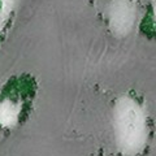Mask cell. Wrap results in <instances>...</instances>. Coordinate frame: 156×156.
Instances as JSON below:
<instances>
[{"instance_id": "obj_1", "label": "cell", "mask_w": 156, "mask_h": 156, "mask_svg": "<svg viewBox=\"0 0 156 156\" xmlns=\"http://www.w3.org/2000/svg\"><path fill=\"white\" fill-rule=\"evenodd\" d=\"M115 131L124 154L134 155L146 142V120L140 107L130 98H121L115 107Z\"/></svg>"}, {"instance_id": "obj_2", "label": "cell", "mask_w": 156, "mask_h": 156, "mask_svg": "<svg viewBox=\"0 0 156 156\" xmlns=\"http://www.w3.org/2000/svg\"><path fill=\"white\" fill-rule=\"evenodd\" d=\"M112 30L119 35L128 34L134 23V0H113L109 11Z\"/></svg>"}, {"instance_id": "obj_3", "label": "cell", "mask_w": 156, "mask_h": 156, "mask_svg": "<svg viewBox=\"0 0 156 156\" xmlns=\"http://www.w3.org/2000/svg\"><path fill=\"white\" fill-rule=\"evenodd\" d=\"M20 113V105L11 100H4L0 103V125L12 126L17 122Z\"/></svg>"}, {"instance_id": "obj_4", "label": "cell", "mask_w": 156, "mask_h": 156, "mask_svg": "<svg viewBox=\"0 0 156 156\" xmlns=\"http://www.w3.org/2000/svg\"><path fill=\"white\" fill-rule=\"evenodd\" d=\"M13 3H14V0H3V8H2V12H0V27L3 26L4 21L7 20L9 11L12 9Z\"/></svg>"}, {"instance_id": "obj_5", "label": "cell", "mask_w": 156, "mask_h": 156, "mask_svg": "<svg viewBox=\"0 0 156 156\" xmlns=\"http://www.w3.org/2000/svg\"><path fill=\"white\" fill-rule=\"evenodd\" d=\"M154 12H155V20H156V0H154Z\"/></svg>"}]
</instances>
